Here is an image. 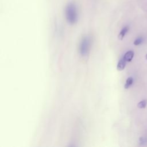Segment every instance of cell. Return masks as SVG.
Here are the masks:
<instances>
[{
  "instance_id": "9c48e42d",
  "label": "cell",
  "mask_w": 147,
  "mask_h": 147,
  "mask_svg": "<svg viewBox=\"0 0 147 147\" xmlns=\"http://www.w3.org/2000/svg\"><path fill=\"white\" fill-rule=\"evenodd\" d=\"M146 59H147V54H146Z\"/></svg>"
},
{
  "instance_id": "277c9868",
  "label": "cell",
  "mask_w": 147,
  "mask_h": 147,
  "mask_svg": "<svg viewBox=\"0 0 147 147\" xmlns=\"http://www.w3.org/2000/svg\"><path fill=\"white\" fill-rule=\"evenodd\" d=\"M126 61L124 59L123 57L120 59L117 64V69L118 71H122L123 69H124L126 66Z\"/></svg>"
},
{
  "instance_id": "52a82bcc",
  "label": "cell",
  "mask_w": 147,
  "mask_h": 147,
  "mask_svg": "<svg viewBox=\"0 0 147 147\" xmlns=\"http://www.w3.org/2000/svg\"><path fill=\"white\" fill-rule=\"evenodd\" d=\"M146 100H143L140 101L137 104V107L140 109H144L146 107Z\"/></svg>"
},
{
  "instance_id": "7a4b0ae2",
  "label": "cell",
  "mask_w": 147,
  "mask_h": 147,
  "mask_svg": "<svg viewBox=\"0 0 147 147\" xmlns=\"http://www.w3.org/2000/svg\"><path fill=\"white\" fill-rule=\"evenodd\" d=\"M91 47V39L89 37L86 36L82 38L79 47L80 53L82 56H85L88 54Z\"/></svg>"
},
{
  "instance_id": "8992f818",
  "label": "cell",
  "mask_w": 147,
  "mask_h": 147,
  "mask_svg": "<svg viewBox=\"0 0 147 147\" xmlns=\"http://www.w3.org/2000/svg\"><path fill=\"white\" fill-rule=\"evenodd\" d=\"M133 83V78H132V77H129V78H128L126 80V83H125V86H124L125 88H126V89L129 88L132 85Z\"/></svg>"
},
{
  "instance_id": "5b68a950",
  "label": "cell",
  "mask_w": 147,
  "mask_h": 147,
  "mask_svg": "<svg viewBox=\"0 0 147 147\" xmlns=\"http://www.w3.org/2000/svg\"><path fill=\"white\" fill-rule=\"evenodd\" d=\"M128 30H129L128 26H125V27H124V28L121 30V32H119V34H118V39L120 40H123V38H124L125 34H126V33L127 32Z\"/></svg>"
},
{
  "instance_id": "ba28073f",
  "label": "cell",
  "mask_w": 147,
  "mask_h": 147,
  "mask_svg": "<svg viewBox=\"0 0 147 147\" xmlns=\"http://www.w3.org/2000/svg\"><path fill=\"white\" fill-rule=\"evenodd\" d=\"M142 42V37H138L135 41H134V44L135 45H138Z\"/></svg>"
},
{
  "instance_id": "3957f363",
  "label": "cell",
  "mask_w": 147,
  "mask_h": 147,
  "mask_svg": "<svg viewBox=\"0 0 147 147\" xmlns=\"http://www.w3.org/2000/svg\"><path fill=\"white\" fill-rule=\"evenodd\" d=\"M134 52L132 51H127L123 56L124 59L126 61V62H130L131 61V60L133 59V57H134Z\"/></svg>"
},
{
  "instance_id": "6da1fadb",
  "label": "cell",
  "mask_w": 147,
  "mask_h": 147,
  "mask_svg": "<svg viewBox=\"0 0 147 147\" xmlns=\"http://www.w3.org/2000/svg\"><path fill=\"white\" fill-rule=\"evenodd\" d=\"M65 18L68 23L73 25L78 21V12L75 4L70 2L68 3L65 9Z\"/></svg>"
}]
</instances>
